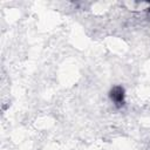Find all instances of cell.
<instances>
[{
    "instance_id": "cell-2",
    "label": "cell",
    "mask_w": 150,
    "mask_h": 150,
    "mask_svg": "<svg viewBox=\"0 0 150 150\" xmlns=\"http://www.w3.org/2000/svg\"><path fill=\"white\" fill-rule=\"evenodd\" d=\"M148 12H149V13H150V7H149V8H148Z\"/></svg>"
},
{
    "instance_id": "cell-1",
    "label": "cell",
    "mask_w": 150,
    "mask_h": 150,
    "mask_svg": "<svg viewBox=\"0 0 150 150\" xmlns=\"http://www.w3.org/2000/svg\"><path fill=\"white\" fill-rule=\"evenodd\" d=\"M109 97H110V100L114 102V104L117 108H121L122 105H124V102H125V91H124V88L122 86H115V87H112L110 89Z\"/></svg>"
}]
</instances>
